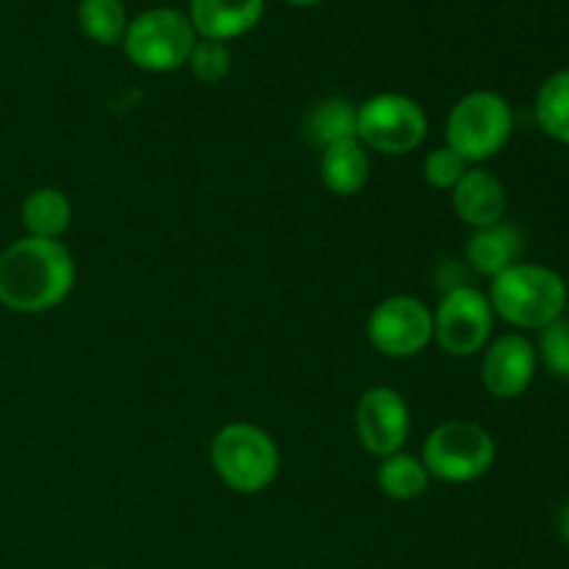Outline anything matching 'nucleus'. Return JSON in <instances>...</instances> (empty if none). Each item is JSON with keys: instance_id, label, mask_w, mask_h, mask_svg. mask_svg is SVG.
I'll list each match as a JSON object with an SVG mask.
<instances>
[{"instance_id": "nucleus-1", "label": "nucleus", "mask_w": 569, "mask_h": 569, "mask_svg": "<svg viewBox=\"0 0 569 569\" xmlns=\"http://www.w3.org/2000/svg\"><path fill=\"white\" fill-rule=\"evenodd\" d=\"M76 283V261L56 239L26 237L0 253V303L20 315L56 309Z\"/></svg>"}, {"instance_id": "nucleus-2", "label": "nucleus", "mask_w": 569, "mask_h": 569, "mask_svg": "<svg viewBox=\"0 0 569 569\" xmlns=\"http://www.w3.org/2000/svg\"><path fill=\"white\" fill-rule=\"evenodd\" d=\"M489 303L509 326L526 331H542L565 317L567 283L556 270L542 264H515L492 278Z\"/></svg>"}, {"instance_id": "nucleus-3", "label": "nucleus", "mask_w": 569, "mask_h": 569, "mask_svg": "<svg viewBox=\"0 0 569 569\" xmlns=\"http://www.w3.org/2000/svg\"><path fill=\"white\" fill-rule=\"evenodd\" d=\"M211 467L239 495H256L278 476V448L270 433L250 422H231L211 442Z\"/></svg>"}, {"instance_id": "nucleus-4", "label": "nucleus", "mask_w": 569, "mask_h": 569, "mask_svg": "<svg viewBox=\"0 0 569 569\" xmlns=\"http://www.w3.org/2000/svg\"><path fill=\"white\" fill-rule=\"evenodd\" d=\"M515 131V111L498 92H470L448 117V148L465 161H487L506 148Z\"/></svg>"}, {"instance_id": "nucleus-5", "label": "nucleus", "mask_w": 569, "mask_h": 569, "mask_svg": "<svg viewBox=\"0 0 569 569\" xmlns=\"http://www.w3.org/2000/svg\"><path fill=\"white\" fill-rule=\"evenodd\" d=\"M194 42L198 33L189 14L164 6L133 17L122 37L128 59L148 72H172L183 67L192 56Z\"/></svg>"}, {"instance_id": "nucleus-6", "label": "nucleus", "mask_w": 569, "mask_h": 569, "mask_svg": "<svg viewBox=\"0 0 569 569\" xmlns=\"http://www.w3.org/2000/svg\"><path fill=\"white\" fill-rule=\"evenodd\" d=\"M422 465L445 483H470L495 465V439L478 422H442L422 445Z\"/></svg>"}, {"instance_id": "nucleus-7", "label": "nucleus", "mask_w": 569, "mask_h": 569, "mask_svg": "<svg viewBox=\"0 0 569 569\" xmlns=\"http://www.w3.org/2000/svg\"><path fill=\"white\" fill-rule=\"evenodd\" d=\"M428 133V117L417 100L383 92L359 106L356 139L378 153H411Z\"/></svg>"}, {"instance_id": "nucleus-8", "label": "nucleus", "mask_w": 569, "mask_h": 569, "mask_svg": "<svg viewBox=\"0 0 569 569\" xmlns=\"http://www.w3.org/2000/svg\"><path fill=\"white\" fill-rule=\"evenodd\" d=\"M492 303L476 287L450 289L433 315V339L450 356H472L492 337Z\"/></svg>"}, {"instance_id": "nucleus-9", "label": "nucleus", "mask_w": 569, "mask_h": 569, "mask_svg": "<svg viewBox=\"0 0 569 569\" xmlns=\"http://www.w3.org/2000/svg\"><path fill=\"white\" fill-rule=\"evenodd\" d=\"M367 337L378 353L389 359H411L433 339V315L422 300L395 295L372 309Z\"/></svg>"}, {"instance_id": "nucleus-10", "label": "nucleus", "mask_w": 569, "mask_h": 569, "mask_svg": "<svg viewBox=\"0 0 569 569\" xmlns=\"http://www.w3.org/2000/svg\"><path fill=\"white\" fill-rule=\"evenodd\" d=\"M356 431L367 453L381 456V459L400 453L411 431L409 406L403 395L389 387L367 389L356 406Z\"/></svg>"}, {"instance_id": "nucleus-11", "label": "nucleus", "mask_w": 569, "mask_h": 569, "mask_svg": "<svg viewBox=\"0 0 569 569\" xmlns=\"http://www.w3.org/2000/svg\"><path fill=\"white\" fill-rule=\"evenodd\" d=\"M537 372V350L522 333H506L495 339L483 353L481 381L492 398H520Z\"/></svg>"}, {"instance_id": "nucleus-12", "label": "nucleus", "mask_w": 569, "mask_h": 569, "mask_svg": "<svg viewBox=\"0 0 569 569\" xmlns=\"http://www.w3.org/2000/svg\"><path fill=\"white\" fill-rule=\"evenodd\" d=\"M264 17V0H189V20L200 39L228 42L253 31Z\"/></svg>"}, {"instance_id": "nucleus-13", "label": "nucleus", "mask_w": 569, "mask_h": 569, "mask_svg": "<svg viewBox=\"0 0 569 569\" xmlns=\"http://www.w3.org/2000/svg\"><path fill=\"white\" fill-rule=\"evenodd\" d=\"M453 209L467 226L489 228L503 220L506 189L489 170H470L453 187Z\"/></svg>"}, {"instance_id": "nucleus-14", "label": "nucleus", "mask_w": 569, "mask_h": 569, "mask_svg": "<svg viewBox=\"0 0 569 569\" xmlns=\"http://www.w3.org/2000/svg\"><path fill=\"white\" fill-rule=\"evenodd\" d=\"M522 253V233L509 222H495L489 228H478L467 239V264L481 276H500L517 264Z\"/></svg>"}, {"instance_id": "nucleus-15", "label": "nucleus", "mask_w": 569, "mask_h": 569, "mask_svg": "<svg viewBox=\"0 0 569 569\" xmlns=\"http://www.w3.org/2000/svg\"><path fill=\"white\" fill-rule=\"evenodd\" d=\"M320 176L331 192L337 194H356L365 189L370 178V159L359 139L337 142L322 150Z\"/></svg>"}, {"instance_id": "nucleus-16", "label": "nucleus", "mask_w": 569, "mask_h": 569, "mask_svg": "<svg viewBox=\"0 0 569 569\" xmlns=\"http://www.w3.org/2000/svg\"><path fill=\"white\" fill-rule=\"evenodd\" d=\"M22 226H26L28 237L37 239H56L59 242L61 233L70 228L72 206L64 192L59 189H37L22 200Z\"/></svg>"}, {"instance_id": "nucleus-17", "label": "nucleus", "mask_w": 569, "mask_h": 569, "mask_svg": "<svg viewBox=\"0 0 569 569\" xmlns=\"http://www.w3.org/2000/svg\"><path fill=\"white\" fill-rule=\"evenodd\" d=\"M356 117L359 109L350 100L326 98L306 114V133L311 142L326 150L337 142L356 139Z\"/></svg>"}, {"instance_id": "nucleus-18", "label": "nucleus", "mask_w": 569, "mask_h": 569, "mask_svg": "<svg viewBox=\"0 0 569 569\" xmlns=\"http://www.w3.org/2000/svg\"><path fill=\"white\" fill-rule=\"evenodd\" d=\"M537 120L550 139L569 148V70L553 72L539 87Z\"/></svg>"}, {"instance_id": "nucleus-19", "label": "nucleus", "mask_w": 569, "mask_h": 569, "mask_svg": "<svg viewBox=\"0 0 569 569\" xmlns=\"http://www.w3.org/2000/svg\"><path fill=\"white\" fill-rule=\"evenodd\" d=\"M428 478L431 476H428L426 465L406 453L387 456L378 467V487L392 500H415L426 495Z\"/></svg>"}, {"instance_id": "nucleus-20", "label": "nucleus", "mask_w": 569, "mask_h": 569, "mask_svg": "<svg viewBox=\"0 0 569 569\" xmlns=\"http://www.w3.org/2000/svg\"><path fill=\"white\" fill-rule=\"evenodd\" d=\"M78 26L92 42L114 44L128 31V11L122 0H81Z\"/></svg>"}, {"instance_id": "nucleus-21", "label": "nucleus", "mask_w": 569, "mask_h": 569, "mask_svg": "<svg viewBox=\"0 0 569 569\" xmlns=\"http://www.w3.org/2000/svg\"><path fill=\"white\" fill-rule=\"evenodd\" d=\"M187 64L198 81L220 83L231 70V50H228L226 42H217V39H198Z\"/></svg>"}, {"instance_id": "nucleus-22", "label": "nucleus", "mask_w": 569, "mask_h": 569, "mask_svg": "<svg viewBox=\"0 0 569 569\" xmlns=\"http://www.w3.org/2000/svg\"><path fill=\"white\" fill-rule=\"evenodd\" d=\"M539 350H542L545 367L561 381H569V317H559L548 328H542Z\"/></svg>"}, {"instance_id": "nucleus-23", "label": "nucleus", "mask_w": 569, "mask_h": 569, "mask_svg": "<svg viewBox=\"0 0 569 569\" xmlns=\"http://www.w3.org/2000/svg\"><path fill=\"white\" fill-rule=\"evenodd\" d=\"M465 164L467 161L445 144V148H437L428 153L422 172H426V181L431 183L433 189H453L456 183L461 181V176L467 172Z\"/></svg>"}, {"instance_id": "nucleus-24", "label": "nucleus", "mask_w": 569, "mask_h": 569, "mask_svg": "<svg viewBox=\"0 0 569 569\" xmlns=\"http://www.w3.org/2000/svg\"><path fill=\"white\" fill-rule=\"evenodd\" d=\"M559 531H561V537H565L567 542H569V503L565 506V509H561V517H559Z\"/></svg>"}, {"instance_id": "nucleus-25", "label": "nucleus", "mask_w": 569, "mask_h": 569, "mask_svg": "<svg viewBox=\"0 0 569 569\" xmlns=\"http://www.w3.org/2000/svg\"><path fill=\"white\" fill-rule=\"evenodd\" d=\"M287 3H292V6H315V3H320V0H287Z\"/></svg>"}]
</instances>
